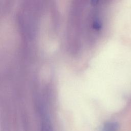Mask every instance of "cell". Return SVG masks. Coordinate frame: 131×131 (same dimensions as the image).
Wrapping results in <instances>:
<instances>
[{"label": "cell", "instance_id": "6da1fadb", "mask_svg": "<svg viewBox=\"0 0 131 131\" xmlns=\"http://www.w3.org/2000/svg\"><path fill=\"white\" fill-rule=\"evenodd\" d=\"M102 2L103 0H73L69 15V29L81 36H96L101 26Z\"/></svg>", "mask_w": 131, "mask_h": 131}, {"label": "cell", "instance_id": "7a4b0ae2", "mask_svg": "<svg viewBox=\"0 0 131 131\" xmlns=\"http://www.w3.org/2000/svg\"><path fill=\"white\" fill-rule=\"evenodd\" d=\"M119 125L115 122H109L106 123L103 128L102 131H118Z\"/></svg>", "mask_w": 131, "mask_h": 131}, {"label": "cell", "instance_id": "3957f363", "mask_svg": "<svg viewBox=\"0 0 131 131\" xmlns=\"http://www.w3.org/2000/svg\"><path fill=\"white\" fill-rule=\"evenodd\" d=\"M42 131H52L51 124L47 118H45L42 122Z\"/></svg>", "mask_w": 131, "mask_h": 131}]
</instances>
